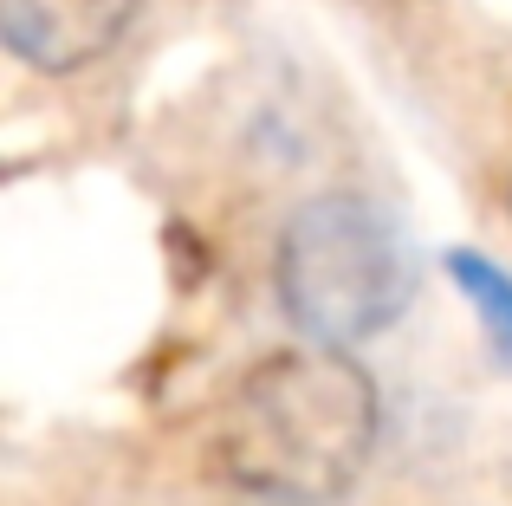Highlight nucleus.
I'll list each match as a JSON object with an SVG mask.
<instances>
[{
    "label": "nucleus",
    "instance_id": "obj_1",
    "mask_svg": "<svg viewBox=\"0 0 512 506\" xmlns=\"http://www.w3.org/2000/svg\"><path fill=\"white\" fill-rule=\"evenodd\" d=\"M376 448V383L344 344L273 351L208 416V468L260 500H338Z\"/></svg>",
    "mask_w": 512,
    "mask_h": 506
},
{
    "label": "nucleus",
    "instance_id": "obj_2",
    "mask_svg": "<svg viewBox=\"0 0 512 506\" xmlns=\"http://www.w3.org/2000/svg\"><path fill=\"white\" fill-rule=\"evenodd\" d=\"M279 305L312 344H363L415 305V247L383 202L357 189L312 195L279 234Z\"/></svg>",
    "mask_w": 512,
    "mask_h": 506
},
{
    "label": "nucleus",
    "instance_id": "obj_3",
    "mask_svg": "<svg viewBox=\"0 0 512 506\" xmlns=\"http://www.w3.org/2000/svg\"><path fill=\"white\" fill-rule=\"evenodd\" d=\"M143 0H0V46L33 72H85L130 33Z\"/></svg>",
    "mask_w": 512,
    "mask_h": 506
},
{
    "label": "nucleus",
    "instance_id": "obj_4",
    "mask_svg": "<svg viewBox=\"0 0 512 506\" xmlns=\"http://www.w3.org/2000/svg\"><path fill=\"white\" fill-rule=\"evenodd\" d=\"M448 273H454V286H461V299L474 305L487 344L512 364V273L493 266L487 253H448Z\"/></svg>",
    "mask_w": 512,
    "mask_h": 506
}]
</instances>
